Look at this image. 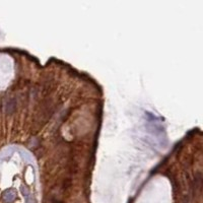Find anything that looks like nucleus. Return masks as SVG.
<instances>
[{
	"instance_id": "obj_1",
	"label": "nucleus",
	"mask_w": 203,
	"mask_h": 203,
	"mask_svg": "<svg viewBox=\"0 0 203 203\" xmlns=\"http://www.w3.org/2000/svg\"><path fill=\"white\" fill-rule=\"evenodd\" d=\"M15 196H16V194L13 190H8L4 193L3 199L5 200V202H7V203H11V202H13L14 199H15Z\"/></svg>"
}]
</instances>
